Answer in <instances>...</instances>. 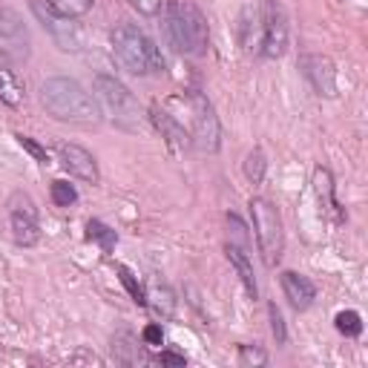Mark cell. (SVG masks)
Here are the masks:
<instances>
[{
  "label": "cell",
  "instance_id": "cell-21",
  "mask_svg": "<svg viewBox=\"0 0 368 368\" xmlns=\"http://www.w3.org/2000/svg\"><path fill=\"white\" fill-rule=\"evenodd\" d=\"M46 6L64 17H84L95 6V0H46Z\"/></svg>",
  "mask_w": 368,
  "mask_h": 368
},
{
  "label": "cell",
  "instance_id": "cell-8",
  "mask_svg": "<svg viewBox=\"0 0 368 368\" xmlns=\"http://www.w3.org/2000/svg\"><path fill=\"white\" fill-rule=\"evenodd\" d=\"M32 55V35L23 17L9 6H0V58L12 66L26 64Z\"/></svg>",
  "mask_w": 368,
  "mask_h": 368
},
{
  "label": "cell",
  "instance_id": "cell-17",
  "mask_svg": "<svg viewBox=\"0 0 368 368\" xmlns=\"http://www.w3.org/2000/svg\"><path fill=\"white\" fill-rule=\"evenodd\" d=\"M113 354L121 365H138V362H144V354L138 351V345H135V337L130 334V331H121V334L113 337Z\"/></svg>",
  "mask_w": 368,
  "mask_h": 368
},
{
  "label": "cell",
  "instance_id": "cell-25",
  "mask_svg": "<svg viewBox=\"0 0 368 368\" xmlns=\"http://www.w3.org/2000/svg\"><path fill=\"white\" fill-rule=\"evenodd\" d=\"M337 331L345 337H360L362 334V320L357 311H342L337 313Z\"/></svg>",
  "mask_w": 368,
  "mask_h": 368
},
{
  "label": "cell",
  "instance_id": "cell-23",
  "mask_svg": "<svg viewBox=\"0 0 368 368\" xmlns=\"http://www.w3.org/2000/svg\"><path fill=\"white\" fill-rule=\"evenodd\" d=\"M49 193H52V202H55V207H72L78 202V190L69 182H61V179L52 182Z\"/></svg>",
  "mask_w": 368,
  "mask_h": 368
},
{
  "label": "cell",
  "instance_id": "cell-20",
  "mask_svg": "<svg viewBox=\"0 0 368 368\" xmlns=\"http://www.w3.org/2000/svg\"><path fill=\"white\" fill-rule=\"evenodd\" d=\"M86 239H90V242H98L104 253H113L115 242H118V236H115V231H113V227H107V224H104V222H98V219L86 222Z\"/></svg>",
  "mask_w": 368,
  "mask_h": 368
},
{
  "label": "cell",
  "instance_id": "cell-18",
  "mask_svg": "<svg viewBox=\"0 0 368 368\" xmlns=\"http://www.w3.org/2000/svg\"><path fill=\"white\" fill-rule=\"evenodd\" d=\"M0 104H6V107H21L23 104V84L17 81L12 69L3 66H0Z\"/></svg>",
  "mask_w": 368,
  "mask_h": 368
},
{
  "label": "cell",
  "instance_id": "cell-31",
  "mask_svg": "<svg viewBox=\"0 0 368 368\" xmlns=\"http://www.w3.org/2000/svg\"><path fill=\"white\" fill-rule=\"evenodd\" d=\"M159 362H162V365H184L187 360H184L182 354H170V351H164V354H159Z\"/></svg>",
  "mask_w": 368,
  "mask_h": 368
},
{
  "label": "cell",
  "instance_id": "cell-15",
  "mask_svg": "<svg viewBox=\"0 0 368 368\" xmlns=\"http://www.w3.org/2000/svg\"><path fill=\"white\" fill-rule=\"evenodd\" d=\"M282 291H285V300L291 302L293 311H308L317 300V288L308 276H300L293 271H285L282 273Z\"/></svg>",
  "mask_w": 368,
  "mask_h": 368
},
{
  "label": "cell",
  "instance_id": "cell-14",
  "mask_svg": "<svg viewBox=\"0 0 368 368\" xmlns=\"http://www.w3.org/2000/svg\"><path fill=\"white\" fill-rule=\"evenodd\" d=\"M313 193H317L322 213L331 222H334V224L345 222V213H342V207L337 202V187H334V176H331V170H325V167L313 170Z\"/></svg>",
  "mask_w": 368,
  "mask_h": 368
},
{
  "label": "cell",
  "instance_id": "cell-29",
  "mask_svg": "<svg viewBox=\"0 0 368 368\" xmlns=\"http://www.w3.org/2000/svg\"><path fill=\"white\" fill-rule=\"evenodd\" d=\"M127 3L138 12V14H159L164 0H127Z\"/></svg>",
  "mask_w": 368,
  "mask_h": 368
},
{
  "label": "cell",
  "instance_id": "cell-24",
  "mask_svg": "<svg viewBox=\"0 0 368 368\" xmlns=\"http://www.w3.org/2000/svg\"><path fill=\"white\" fill-rule=\"evenodd\" d=\"M115 271H118V279L124 282V288L130 291L133 300H135L138 305H147V291H144L142 285H138V279L133 276V271H130V268H124V265H115Z\"/></svg>",
  "mask_w": 368,
  "mask_h": 368
},
{
  "label": "cell",
  "instance_id": "cell-16",
  "mask_svg": "<svg viewBox=\"0 0 368 368\" xmlns=\"http://www.w3.org/2000/svg\"><path fill=\"white\" fill-rule=\"evenodd\" d=\"M227 259H231V265L236 268V273H239V279H242V285H244V291H248L253 300H256V293H259V288H256V276H253V265H251V259H248V253H244V248L242 244H233V242H227Z\"/></svg>",
  "mask_w": 368,
  "mask_h": 368
},
{
  "label": "cell",
  "instance_id": "cell-1",
  "mask_svg": "<svg viewBox=\"0 0 368 368\" xmlns=\"http://www.w3.org/2000/svg\"><path fill=\"white\" fill-rule=\"evenodd\" d=\"M41 104L52 118L66 121V124L90 127L101 121V107L95 95L86 93L75 78H64V75L46 78L41 84Z\"/></svg>",
  "mask_w": 368,
  "mask_h": 368
},
{
  "label": "cell",
  "instance_id": "cell-5",
  "mask_svg": "<svg viewBox=\"0 0 368 368\" xmlns=\"http://www.w3.org/2000/svg\"><path fill=\"white\" fill-rule=\"evenodd\" d=\"M93 93H95V101H98V107L107 113L118 127H124L130 133H138L144 127V121H147V113L144 107L138 104V98L130 93V86L127 84H121L115 75H95L93 81Z\"/></svg>",
  "mask_w": 368,
  "mask_h": 368
},
{
  "label": "cell",
  "instance_id": "cell-30",
  "mask_svg": "<svg viewBox=\"0 0 368 368\" xmlns=\"http://www.w3.org/2000/svg\"><path fill=\"white\" fill-rule=\"evenodd\" d=\"M142 337H144L147 345H162V342H164V331H162L159 322H150V325L144 328V334H142Z\"/></svg>",
  "mask_w": 368,
  "mask_h": 368
},
{
  "label": "cell",
  "instance_id": "cell-6",
  "mask_svg": "<svg viewBox=\"0 0 368 368\" xmlns=\"http://www.w3.org/2000/svg\"><path fill=\"white\" fill-rule=\"evenodd\" d=\"M251 216H253V233L259 242V251L265 265L273 268L285 251V231H282V216L268 199H251Z\"/></svg>",
  "mask_w": 368,
  "mask_h": 368
},
{
  "label": "cell",
  "instance_id": "cell-13",
  "mask_svg": "<svg viewBox=\"0 0 368 368\" xmlns=\"http://www.w3.org/2000/svg\"><path fill=\"white\" fill-rule=\"evenodd\" d=\"M150 121H153V127L162 133V138H164V144L176 153V155H182V153H187L190 147H193V142H190V135H187V130L179 124L176 118H173L162 104H155V107L150 110Z\"/></svg>",
  "mask_w": 368,
  "mask_h": 368
},
{
  "label": "cell",
  "instance_id": "cell-12",
  "mask_svg": "<svg viewBox=\"0 0 368 368\" xmlns=\"http://www.w3.org/2000/svg\"><path fill=\"white\" fill-rule=\"evenodd\" d=\"M58 155H61V164L72 173L75 179L86 182V184H98L101 173H98V162L90 150H84L78 144H58Z\"/></svg>",
  "mask_w": 368,
  "mask_h": 368
},
{
  "label": "cell",
  "instance_id": "cell-2",
  "mask_svg": "<svg viewBox=\"0 0 368 368\" xmlns=\"http://www.w3.org/2000/svg\"><path fill=\"white\" fill-rule=\"evenodd\" d=\"M162 107L179 121V124L187 130L190 142L196 150L202 153H216L222 144V124H219V115L213 110L202 93H182V95H173L167 98Z\"/></svg>",
  "mask_w": 368,
  "mask_h": 368
},
{
  "label": "cell",
  "instance_id": "cell-3",
  "mask_svg": "<svg viewBox=\"0 0 368 368\" xmlns=\"http://www.w3.org/2000/svg\"><path fill=\"white\" fill-rule=\"evenodd\" d=\"M164 38L179 55H204L210 43L207 17L199 6L187 0H173L164 3Z\"/></svg>",
  "mask_w": 368,
  "mask_h": 368
},
{
  "label": "cell",
  "instance_id": "cell-11",
  "mask_svg": "<svg viewBox=\"0 0 368 368\" xmlns=\"http://www.w3.org/2000/svg\"><path fill=\"white\" fill-rule=\"evenodd\" d=\"M35 14H38V21L43 23V29L52 32V38H55V43L64 49V52H75L81 46V35L75 29V23H69L72 17H64L58 12H52L49 6L43 9V3H32Z\"/></svg>",
  "mask_w": 368,
  "mask_h": 368
},
{
  "label": "cell",
  "instance_id": "cell-9",
  "mask_svg": "<svg viewBox=\"0 0 368 368\" xmlns=\"http://www.w3.org/2000/svg\"><path fill=\"white\" fill-rule=\"evenodd\" d=\"M9 231L14 244L21 248H32L41 242V224H38V207L26 196V193H14L9 199Z\"/></svg>",
  "mask_w": 368,
  "mask_h": 368
},
{
  "label": "cell",
  "instance_id": "cell-7",
  "mask_svg": "<svg viewBox=\"0 0 368 368\" xmlns=\"http://www.w3.org/2000/svg\"><path fill=\"white\" fill-rule=\"evenodd\" d=\"M288 49V14L276 0H259V55L282 58Z\"/></svg>",
  "mask_w": 368,
  "mask_h": 368
},
{
  "label": "cell",
  "instance_id": "cell-27",
  "mask_svg": "<svg viewBox=\"0 0 368 368\" xmlns=\"http://www.w3.org/2000/svg\"><path fill=\"white\" fill-rule=\"evenodd\" d=\"M239 362L242 365H265L268 362V354L262 351L259 345H242L239 348Z\"/></svg>",
  "mask_w": 368,
  "mask_h": 368
},
{
  "label": "cell",
  "instance_id": "cell-26",
  "mask_svg": "<svg viewBox=\"0 0 368 368\" xmlns=\"http://www.w3.org/2000/svg\"><path fill=\"white\" fill-rule=\"evenodd\" d=\"M268 313H271V331H273V340H276V345H285V342H288V331H285L282 311H279V308L271 302V305H268Z\"/></svg>",
  "mask_w": 368,
  "mask_h": 368
},
{
  "label": "cell",
  "instance_id": "cell-10",
  "mask_svg": "<svg viewBox=\"0 0 368 368\" xmlns=\"http://www.w3.org/2000/svg\"><path fill=\"white\" fill-rule=\"evenodd\" d=\"M300 69L305 81L311 84V90L322 95V98H334L337 95V66L325 55H302Z\"/></svg>",
  "mask_w": 368,
  "mask_h": 368
},
{
  "label": "cell",
  "instance_id": "cell-19",
  "mask_svg": "<svg viewBox=\"0 0 368 368\" xmlns=\"http://www.w3.org/2000/svg\"><path fill=\"white\" fill-rule=\"evenodd\" d=\"M147 305L153 308L155 317L170 320V317H173V308H176V296H173V291H170L167 285H155V288L147 293Z\"/></svg>",
  "mask_w": 368,
  "mask_h": 368
},
{
  "label": "cell",
  "instance_id": "cell-22",
  "mask_svg": "<svg viewBox=\"0 0 368 368\" xmlns=\"http://www.w3.org/2000/svg\"><path fill=\"white\" fill-rule=\"evenodd\" d=\"M265 167H268L265 153H262V150H251L248 159H244V176H248L251 184H259L262 179H265Z\"/></svg>",
  "mask_w": 368,
  "mask_h": 368
},
{
  "label": "cell",
  "instance_id": "cell-4",
  "mask_svg": "<svg viewBox=\"0 0 368 368\" xmlns=\"http://www.w3.org/2000/svg\"><path fill=\"white\" fill-rule=\"evenodd\" d=\"M110 41H113L115 61L121 64V69H127L130 75L150 78V75H162L164 72L162 49L155 46L138 26L118 23L113 29V35H110Z\"/></svg>",
  "mask_w": 368,
  "mask_h": 368
},
{
  "label": "cell",
  "instance_id": "cell-28",
  "mask_svg": "<svg viewBox=\"0 0 368 368\" xmlns=\"http://www.w3.org/2000/svg\"><path fill=\"white\" fill-rule=\"evenodd\" d=\"M17 144H21L29 155H32V159L35 162H41V164H46L49 162V155H46V150L38 144V142H35V138H29V135H17Z\"/></svg>",
  "mask_w": 368,
  "mask_h": 368
}]
</instances>
